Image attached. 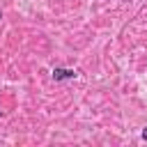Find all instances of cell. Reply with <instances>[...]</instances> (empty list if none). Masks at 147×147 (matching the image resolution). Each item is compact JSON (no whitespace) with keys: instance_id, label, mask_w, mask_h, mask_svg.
<instances>
[{"instance_id":"obj_4","label":"cell","mask_w":147,"mask_h":147,"mask_svg":"<svg viewBox=\"0 0 147 147\" xmlns=\"http://www.w3.org/2000/svg\"><path fill=\"white\" fill-rule=\"evenodd\" d=\"M0 18H2V14H0Z\"/></svg>"},{"instance_id":"obj_2","label":"cell","mask_w":147,"mask_h":147,"mask_svg":"<svg viewBox=\"0 0 147 147\" xmlns=\"http://www.w3.org/2000/svg\"><path fill=\"white\" fill-rule=\"evenodd\" d=\"M142 140H147V126L142 129Z\"/></svg>"},{"instance_id":"obj_3","label":"cell","mask_w":147,"mask_h":147,"mask_svg":"<svg viewBox=\"0 0 147 147\" xmlns=\"http://www.w3.org/2000/svg\"><path fill=\"white\" fill-rule=\"evenodd\" d=\"M0 117H2V110H0Z\"/></svg>"},{"instance_id":"obj_1","label":"cell","mask_w":147,"mask_h":147,"mask_svg":"<svg viewBox=\"0 0 147 147\" xmlns=\"http://www.w3.org/2000/svg\"><path fill=\"white\" fill-rule=\"evenodd\" d=\"M51 76H53V80H71V78H76L78 74H76L74 69H64V67H55V69L51 71Z\"/></svg>"}]
</instances>
